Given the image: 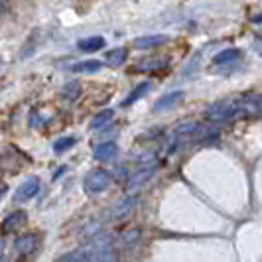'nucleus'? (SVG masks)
<instances>
[{
	"instance_id": "22",
	"label": "nucleus",
	"mask_w": 262,
	"mask_h": 262,
	"mask_svg": "<svg viewBox=\"0 0 262 262\" xmlns=\"http://www.w3.org/2000/svg\"><path fill=\"white\" fill-rule=\"evenodd\" d=\"M0 262H4V258H2V256H0Z\"/></svg>"
},
{
	"instance_id": "23",
	"label": "nucleus",
	"mask_w": 262,
	"mask_h": 262,
	"mask_svg": "<svg viewBox=\"0 0 262 262\" xmlns=\"http://www.w3.org/2000/svg\"><path fill=\"white\" fill-rule=\"evenodd\" d=\"M0 67H2V59H0Z\"/></svg>"
},
{
	"instance_id": "7",
	"label": "nucleus",
	"mask_w": 262,
	"mask_h": 262,
	"mask_svg": "<svg viewBox=\"0 0 262 262\" xmlns=\"http://www.w3.org/2000/svg\"><path fill=\"white\" fill-rule=\"evenodd\" d=\"M154 171H156V164H148L144 168H140V170L136 171L134 176L130 178V182H128V189L134 191V189H138L140 185H144L152 176H154Z\"/></svg>"
},
{
	"instance_id": "8",
	"label": "nucleus",
	"mask_w": 262,
	"mask_h": 262,
	"mask_svg": "<svg viewBox=\"0 0 262 262\" xmlns=\"http://www.w3.org/2000/svg\"><path fill=\"white\" fill-rule=\"evenodd\" d=\"M166 41H168V36H164V34L140 36V38L134 39V48H138V50H152V48H158V46H162Z\"/></svg>"
},
{
	"instance_id": "4",
	"label": "nucleus",
	"mask_w": 262,
	"mask_h": 262,
	"mask_svg": "<svg viewBox=\"0 0 262 262\" xmlns=\"http://www.w3.org/2000/svg\"><path fill=\"white\" fill-rule=\"evenodd\" d=\"M26 221H28L26 211H14V213H10V215L0 223V231H2V233H12L16 229H22V227L26 225Z\"/></svg>"
},
{
	"instance_id": "1",
	"label": "nucleus",
	"mask_w": 262,
	"mask_h": 262,
	"mask_svg": "<svg viewBox=\"0 0 262 262\" xmlns=\"http://www.w3.org/2000/svg\"><path fill=\"white\" fill-rule=\"evenodd\" d=\"M260 105V97H235V99H225V101H217V103L209 105L205 115H207L209 120L223 122V120H231V118L236 117L252 115V113L258 111Z\"/></svg>"
},
{
	"instance_id": "21",
	"label": "nucleus",
	"mask_w": 262,
	"mask_h": 262,
	"mask_svg": "<svg viewBox=\"0 0 262 262\" xmlns=\"http://www.w3.org/2000/svg\"><path fill=\"white\" fill-rule=\"evenodd\" d=\"M252 22H254V24H262V14L254 16V18H252Z\"/></svg>"
},
{
	"instance_id": "16",
	"label": "nucleus",
	"mask_w": 262,
	"mask_h": 262,
	"mask_svg": "<svg viewBox=\"0 0 262 262\" xmlns=\"http://www.w3.org/2000/svg\"><path fill=\"white\" fill-rule=\"evenodd\" d=\"M238 55H241V52H238L236 48L223 50V52H219L215 57H213V66H225V63H231V61H235Z\"/></svg>"
},
{
	"instance_id": "5",
	"label": "nucleus",
	"mask_w": 262,
	"mask_h": 262,
	"mask_svg": "<svg viewBox=\"0 0 262 262\" xmlns=\"http://www.w3.org/2000/svg\"><path fill=\"white\" fill-rule=\"evenodd\" d=\"M39 191V180L38 178H28L24 184L16 189V195L14 199L16 201H28L32 197H36V193Z\"/></svg>"
},
{
	"instance_id": "3",
	"label": "nucleus",
	"mask_w": 262,
	"mask_h": 262,
	"mask_svg": "<svg viewBox=\"0 0 262 262\" xmlns=\"http://www.w3.org/2000/svg\"><path fill=\"white\" fill-rule=\"evenodd\" d=\"M16 252H18V256H22V258H26L30 254H34L39 247V235L36 233H28V235H22L16 238Z\"/></svg>"
},
{
	"instance_id": "20",
	"label": "nucleus",
	"mask_w": 262,
	"mask_h": 262,
	"mask_svg": "<svg viewBox=\"0 0 262 262\" xmlns=\"http://www.w3.org/2000/svg\"><path fill=\"white\" fill-rule=\"evenodd\" d=\"M63 95H66L69 101H73V99L79 95V87H77V85H73V83H69L66 89H63Z\"/></svg>"
},
{
	"instance_id": "6",
	"label": "nucleus",
	"mask_w": 262,
	"mask_h": 262,
	"mask_svg": "<svg viewBox=\"0 0 262 262\" xmlns=\"http://www.w3.org/2000/svg\"><path fill=\"white\" fill-rule=\"evenodd\" d=\"M185 97L184 91H173V93H168V95H164V97H160L156 103H154V113H162V111H168L171 106H176L178 103H182Z\"/></svg>"
},
{
	"instance_id": "15",
	"label": "nucleus",
	"mask_w": 262,
	"mask_h": 262,
	"mask_svg": "<svg viewBox=\"0 0 262 262\" xmlns=\"http://www.w3.org/2000/svg\"><path fill=\"white\" fill-rule=\"evenodd\" d=\"M150 89H152V83H150V81L140 83V85H138V87H136V89H134V91H132L126 99H124V103H122V105L128 106V105H132V103H136V101H140V99H142V97H144Z\"/></svg>"
},
{
	"instance_id": "10",
	"label": "nucleus",
	"mask_w": 262,
	"mask_h": 262,
	"mask_svg": "<svg viewBox=\"0 0 262 262\" xmlns=\"http://www.w3.org/2000/svg\"><path fill=\"white\" fill-rule=\"evenodd\" d=\"M93 258V252L89 247L85 249H79V250H71V252H66L61 254L57 262H89Z\"/></svg>"
},
{
	"instance_id": "11",
	"label": "nucleus",
	"mask_w": 262,
	"mask_h": 262,
	"mask_svg": "<svg viewBox=\"0 0 262 262\" xmlns=\"http://www.w3.org/2000/svg\"><path fill=\"white\" fill-rule=\"evenodd\" d=\"M77 48L81 52H99V50L105 48V38H101V36H89V38L85 39H79Z\"/></svg>"
},
{
	"instance_id": "12",
	"label": "nucleus",
	"mask_w": 262,
	"mask_h": 262,
	"mask_svg": "<svg viewBox=\"0 0 262 262\" xmlns=\"http://www.w3.org/2000/svg\"><path fill=\"white\" fill-rule=\"evenodd\" d=\"M103 66L105 63L99 59H87V61H79L75 66H71V71L73 73H97L103 69Z\"/></svg>"
},
{
	"instance_id": "2",
	"label": "nucleus",
	"mask_w": 262,
	"mask_h": 262,
	"mask_svg": "<svg viewBox=\"0 0 262 262\" xmlns=\"http://www.w3.org/2000/svg\"><path fill=\"white\" fill-rule=\"evenodd\" d=\"M113 182V178H111V173L106 170H91L87 176H85V182H83V187H85V191L87 193H101V191H105L106 187L111 185Z\"/></svg>"
},
{
	"instance_id": "18",
	"label": "nucleus",
	"mask_w": 262,
	"mask_h": 262,
	"mask_svg": "<svg viewBox=\"0 0 262 262\" xmlns=\"http://www.w3.org/2000/svg\"><path fill=\"white\" fill-rule=\"evenodd\" d=\"M113 115H115V113H113L111 108L101 111V113L91 120V128H101V126H105L106 122H111V120H113Z\"/></svg>"
},
{
	"instance_id": "19",
	"label": "nucleus",
	"mask_w": 262,
	"mask_h": 262,
	"mask_svg": "<svg viewBox=\"0 0 262 262\" xmlns=\"http://www.w3.org/2000/svg\"><path fill=\"white\" fill-rule=\"evenodd\" d=\"M144 66H148L144 71H150V69H162V67H166V61H164V59H156V57H148V59H142V61L138 63V69H142Z\"/></svg>"
},
{
	"instance_id": "14",
	"label": "nucleus",
	"mask_w": 262,
	"mask_h": 262,
	"mask_svg": "<svg viewBox=\"0 0 262 262\" xmlns=\"http://www.w3.org/2000/svg\"><path fill=\"white\" fill-rule=\"evenodd\" d=\"M132 211V199L130 197H124V199H120L115 203V207H113V219H124V217H128V213Z\"/></svg>"
},
{
	"instance_id": "13",
	"label": "nucleus",
	"mask_w": 262,
	"mask_h": 262,
	"mask_svg": "<svg viewBox=\"0 0 262 262\" xmlns=\"http://www.w3.org/2000/svg\"><path fill=\"white\" fill-rule=\"evenodd\" d=\"M126 57H128V52L124 48H115V50L105 53V63H108V66L113 67H120L126 61Z\"/></svg>"
},
{
	"instance_id": "9",
	"label": "nucleus",
	"mask_w": 262,
	"mask_h": 262,
	"mask_svg": "<svg viewBox=\"0 0 262 262\" xmlns=\"http://www.w3.org/2000/svg\"><path fill=\"white\" fill-rule=\"evenodd\" d=\"M118 152V146L115 142H101L99 146H95V158L99 160V162H108V160H113V158L117 156Z\"/></svg>"
},
{
	"instance_id": "17",
	"label": "nucleus",
	"mask_w": 262,
	"mask_h": 262,
	"mask_svg": "<svg viewBox=\"0 0 262 262\" xmlns=\"http://www.w3.org/2000/svg\"><path fill=\"white\" fill-rule=\"evenodd\" d=\"M75 138L73 136H63V138H57L55 142H53V152L55 154H63V152H67L71 146H75Z\"/></svg>"
}]
</instances>
